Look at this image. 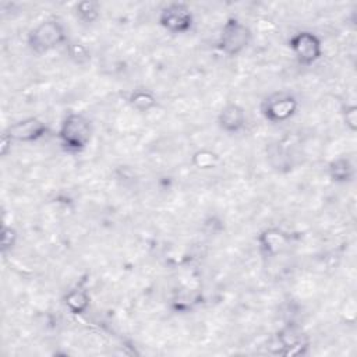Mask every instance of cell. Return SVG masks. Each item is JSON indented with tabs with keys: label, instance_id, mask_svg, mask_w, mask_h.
Wrapping results in <instances>:
<instances>
[{
	"label": "cell",
	"instance_id": "10",
	"mask_svg": "<svg viewBox=\"0 0 357 357\" xmlns=\"http://www.w3.org/2000/svg\"><path fill=\"white\" fill-rule=\"evenodd\" d=\"M89 303L91 298L88 291L81 287H74L68 290L64 296V305L74 315H81L86 312V310L89 308Z\"/></svg>",
	"mask_w": 357,
	"mask_h": 357
},
{
	"label": "cell",
	"instance_id": "3",
	"mask_svg": "<svg viewBox=\"0 0 357 357\" xmlns=\"http://www.w3.org/2000/svg\"><path fill=\"white\" fill-rule=\"evenodd\" d=\"M251 31L250 28L243 24L240 20L230 17L223 24L220 36H219V49L226 56H237L251 42Z\"/></svg>",
	"mask_w": 357,
	"mask_h": 357
},
{
	"label": "cell",
	"instance_id": "16",
	"mask_svg": "<svg viewBox=\"0 0 357 357\" xmlns=\"http://www.w3.org/2000/svg\"><path fill=\"white\" fill-rule=\"evenodd\" d=\"M342 113H343L344 124L351 131H356V128H357V107L354 105H346V107L343 109Z\"/></svg>",
	"mask_w": 357,
	"mask_h": 357
},
{
	"label": "cell",
	"instance_id": "11",
	"mask_svg": "<svg viewBox=\"0 0 357 357\" xmlns=\"http://www.w3.org/2000/svg\"><path fill=\"white\" fill-rule=\"evenodd\" d=\"M328 174L335 183H349L354 177V166L347 158H336L329 163Z\"/></svg>",
	"mask_w": 357,
	"mask_h": 357
},
{
	"label": "cell",
	"instance_id": "17",
	"mask_svg": "<svg viewBox=\"0 0 357 357\" xmlns=\"http://www.w3.org/2000/svg\"><path fill=\"white\" fill-rule=\"evenodd\" d=\"M17 240V233L13 227H4L3 229V251H6L8 247L13 248Z\"/></svg>",
	"mask_w": 357,
	"mask_h": 357
},
{
	"label": "cell",
	"instance_id": "15",
	"mask_svg": "<svg viewBox=\"0 0 357 357\" xmlns=\"http://www.w3.org/2000/svg\"><path fill=\"white\" fill-rule=\"evenodd\" d=\"M219 158L215 152L208 151V149H201L194 153L192 156V165L198 169H212L216 166Z\"/></svg>",
	"mask_w": 357,
	"mask_h": 357
},
{
	"label": "cell",
	"instance_id": "8",
	"mask_svg": "<svg viewBox=\"0 0 357 357\" xmlns=\"http://www.w3.org/2000/svg\"><path fill=\"white\" fill-rule=\"evenodd\" d=\"M245 112L237 103H227L218 114V126L227 134L240 132L245 127Z\"/></svg>",
	"mask_w": 357,
	"mask_h": 357
},
{
	"label": "cell",
	"instance_id": "12",
	"mask_svg": "<svg viewBox=\"0 0 357 357\" xmlns=\"http://www.w3.org/2000/svg\"><path fill=\"white\" fill-rule=\"evenodd\" d=\"M278 340L282 344V347L289 349L287 353H290V349H300L301 346H305V335L301 332V329L296 326H287L282 329L278 333Z\"/></svg>",
	"mask_w": 357,
	"mask_h": 357
},
{
	"label": "cell",
	"instance_id": "4",
	"mask_svg": "<svg viewBox=\"0 0 357 357\" xmlns=\"http://www.w3.org/2000/svg\"><path fill=\"white\" fill-rule=\"evenodd\" d=\"M298 107L297 99L290 92H273L262 102L261 112L271 123H283L291 119Z\"/></svg>",
	"mask_w": 357,
	"mask_h": 357
},
{
	"label": "cell",
	"instance_id": "9",
	"mask_svg": "<svg viewBox=\"0 0 357 357\" xmlns=\"http://www.w3.org/2000/svg\"><path fill=\"white\" fill-rule=\"evenodd\" d=\"M287 243H289V236L278 227L266 229L258 236L259 248L266 257L278 255L287 247Z\"/></svg>",
	"mask_w": 357,
	"mask_h": 357
},
{
	"label": "cell",
	"instance_id": "5",
	"mask_svg": "<svg viewBox=\"0 0 357 357\" xmlns=\"http://www.w3.org/2000/svg\"><path fill=\"white\" fill-rule=\"evenodd\" d=\"M192 22V13L185 3H169L159 14L160 26L170 33H187Z\"/></svg>",
	"mask_w": 357,
	"mask_h": 357
},
{
	"label": "cell",
	"instance_id": "13",
	"mask_svg": "<svg viewBox=\"0 0 357 357\" xmlns=\"http://www.w3.org/2000/svg\"><path fill=\"white\" fill-rule=\"evenodd\" d=\"M130 105L138 110V112H148L156 105V98L153 96L152 92L146 89H135L130 98H128Z\"/></svg>",
	"mask_w": 357,
	"mask_h": 357
},
{
	"label": "cell",
	"instance_id": "2",
	"mask_svg": "<svg viewBox=\"0 0 357 357\" xmlns=\"http://www.w3.org/2000/svg\"><path fill=\"white\" fill-rule=\"evenodd\" d=\"M67 39V33L64 25L54 20L49 18L39 22L31 32L28 33V46L36 54H45L60 45H63Z\"/></svg>",
	"mask_w": 357,
	"mask_h": 357
},
{
	"label": "cell",
	"instance_id": "6",
	"mask_svg": "<svg viewBox=\"0 0 357 357\" xmlns=\"http://www.w3.org/2000/svg\"><path fill=\"white\" fill-rule=\"evenodd\" d=\"M289 46L297 61L303 66H311L322 56L321 39L308 31L294 33L289 40Z\"/></svg>",
	"mask_w": 357,
	"mask_h": 357
},
{
	"label": "cell",
	"instance_id": "7",
	"mask_svg": "<svg viewBox=\"0 0 357 357\" xmlns=\"http://www.w3.org/2000/svg\"><path fill=\"white\" fill-rule=\"evenodd\" d=\"M46 132L47 126L42 120L36 117H28L11 124L4 132V135H7L11 141L33 142L45 137Z\"/></svg>",
	"mask_w": 357,
	"mask_h": 357
},
{
	"label": "cell",
	"instance_id": "1",
	"mask_svg": "<svg viewBox=\"0 0 357 357\" xmlns=\"http://www.w3.org/2000/svg\"><path fill=\"white\" fill-rule=\"evenodd\" d=\"M92 137L91 120L81 113H68L59 128L61 146L68 152H79L86 148Z\"/></svg>",
	"mask_w": 357,
	"mask_h": 357
},
{
	"label": "cell",
	"instance_id": "14",
	"mask_svg": "<svg viewBox=\"0 0 357 357\" xmlns=\"http://www.w3.org/2000/svg\"><path fill=\"white\" fill-rule=\"evenodd\" d=\"M75 15L82 22H93L99 17V4L95 1H79L75 4Z\"/></svg>",
	"mask_w": 357,
	"mask_h": 357
}]
</instances>
